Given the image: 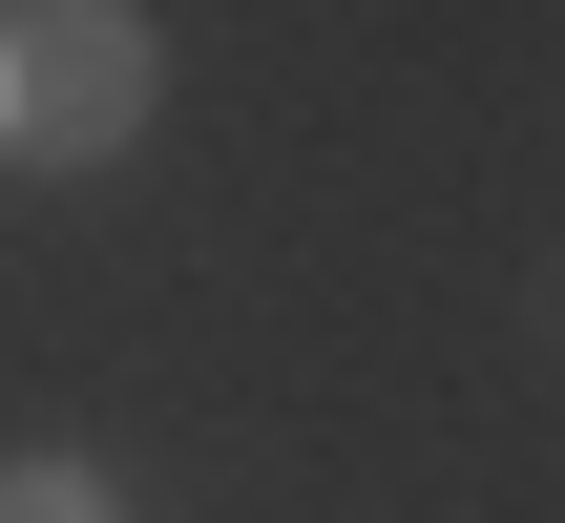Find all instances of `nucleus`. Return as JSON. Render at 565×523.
I'll list each match as a JSON object with an SVG mask.
<instances>
[{
	"instance_id": "obj_2",
	"label": "nucleus",
	"mask_w": 565,
	"mask_h": 523,
	"mask_svg": "<svg viewBox=\"0 0 565 523\" xmlns=\"http://www.w3.org/2000/svg\"><path fill=\"white\" fill-rule=\"evenodd\" d=\"M0 523H126V482H105L84 440H21V461H0Z\"/></svg>"
},
{
	"instance_id": "obj_1",
	"label": "nucleus",
	"mask_w": 565,
	"mask_h": 523,
	"mask_svg": "<svg viewBox=\"0 0 565 523\" xmlns=\"http://www.w3.org/2000/svg\"><path fill=\"white\" fill-rule=\"evenodd\" d=\"M168 105L147 0H0V168H126Z\"/></svg>"
}]
</instances>
